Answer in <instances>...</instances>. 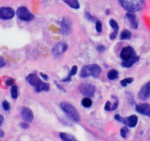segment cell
Segmentation results:
<instances>
[{
  "label": "cell",
  "instance_id": "cell-1",
  "mask_svg": "<svg viewBox=\"0 0 150 141\" xmlns=\"http://www.w3.org/2000/svg\"><path fill=\"white\" fill-rule=\"evenodd\" d=\"M120 57L123 60L122 66L125 68L132 67V65L137 63L139 60V57L136 55L135 50L131 47H125L121 51Z\"/></svg>",
  "mask_w": 150,
  "mask_h": 141
},
{
  "label": "cell",
  "instance_id": "cell-2",
  "mask_svg": "<svg viewBox=\"0 0 150 141\" xmlns=\"http://www.w3.org/2000/svg\"><path fill=\"white\" fill-rule=\"evenodd\" d=\"M27 81L32 86L35 87V91L38 92V93H40L41 91H49L50 90V85H49L48 83L43 82L35 74H29L27 77Z\"/></svg>",
  "mask_w": 150,
  "mask_h": 141
},
{
  "label": "cell",
  "instance_id": "cell-3",
  "mask_svg": "<svg viewBox=\"0 0 150 141\" xmlns=\"http://www.w3.org/2000/svg\"><path fill=\"white\" fill-rule=\"evenodd\" d=\"M121 5L128 12H138L144 5V0H119Z\"/></svg>",
  "mask_w": 150,
  "mask_h": 141
},
{
  "label": "cell",
  "instance_id": "cell-4",
  "mask_svg": "<svg viewBox=\"0 0 150 141\" xmlns=\"http://www.w3.org/2000/svg\"><path fill=\"white\" fill-rule=\"evenodd\" d=\"M60 107L63 110L65 113L68 116V117L70 118L74 121H80V116L79 114L77 109L74 107L73 105L69 104V102H62L60 103Z\"/></svg>",
  "mask_w": 150,
  "mask_h": 141
},
{
  "label": "cell",
  "instance_id": "cell-5",
  "mask_svg": "<svg viewBox=\"0 0 150 141\" xmlns=\"http://www.w3.org/2000/svg\"><path fill=\"white\" fill-rule=\"evenodd\" d=\"M102 72V68L96 64L88 65L82 68L80 72V77L83 78L88 77V76H93V77L96 78L100 75Z\"/></svg>",
  "mask_w": 150,
  "mask_h": 141
},
{
  "label": "cell",
  "instance_id": "cell-6",
  "mask_svg": "<svg viewBox=\"0 0 150 141\" xmlns=\"http://www.w3.org/2000/svg\"><path fill=\"white\" fill-rule=\"evenodd\" d=\"M115 119L122 122V123H125V125H127V126L130 128H133L136 126L138 121V117L135 116V115H132V116H130L127 118H122L119 115H116L115 116Z\"/></svg>",
  "mask_w": 150,
  "mask_h": 141
},
{
  "label": "cell",
  "instance_id": "cell-7",
  "mask_svg": "<svg viewBox=\"0 0 150 141\" xmlns=\"http://www.w3.org/2000/svg\"><path fill=\"white\" fill-rule=\"evenodd\" d=\"M16 15L20 20L24 21H31L34 18V16L26 7H20L16 11Z\"/></svg>",
  "mask_w": 150,
  "mask_h": 141
},
{
  "label": "cell",
  "instance_id": "cell-8",
  "mask_svg": "<svg viewBox=\"0 0 150 141\" xmlns=\"http://www.w3.org/2000/svg\"><path fill=\"white\" fill-rule=\"evenodd\" d=\"M79 90L81 92V93L84 96H88V97H92L94 96L95 90V86L91 84H88V83H84V84L80 85L79 87Z\"/></svg>",
  "mask_w": 150,
  "mask_h": 141
},
{
  "label": "cell",
  "instance_id": "cell-9",
  "mask_svg": "<svg viewBox=\"0 0 150 141\" xmlns=\"http://www.w3.org/2000/svg\"><path fill=\"white\" fill-rule=\"evenodd\" d=\"M15 15V11L11 8L2 7L0 8V18L4 20L11 19Z\"/></svg>",
  "mask_w": 150,
  "mask_h": 141
},
{
  "label": "cell",
  "instance_id": "cell-10",
  "mask_svg": "<svg viewBox=\"0 0 150 141\" xmlns=\"http://www.w3.org/2000/svg\"><path fill=\"white\" fill-rule=\"evenodd\" d=\"M68 49V45L65 42H60L58 44H56L52 49V53L54 56L57 57V56L61 55L62 54L65 52L66 50Z\"/></svg>",
  "mask_w": 150,
  "mask_h": 141
},
{
  "label": "cell",
  "instance_id": "cell-11",
  "mask_svg": "<svg viewBox=\"0 0 150 141\" xmlns=\"http://www.w3.org/2000/svg\"><path fill=\"white\" fill-rule=\"evenodd\" d=\"M60 26H61L62 34L65 35L70 34L71 32V22L69 18H63L60 22Z\"/></svg>",
  "mask_w": 150,
  "mask_h": 141
},
{
  "label": "cell",
  "instance_id": "cell-12",
  "mask_svg": "<svg viewBox=\"0 0 150 141\" xmlns=\"http://www.w3.org/2000/svg\"><path fill=\"white\" fill-rule=\"evenodd\" d=\"M150 97V82L144 85L138 93V98L141 100H146Z\"/></svg>",
  "mask_w": 150,
  "mask_h": 141
},
{
  "label": "cell",
  "instance_id": "cell-13",
  "mask_svg": "<svg viewBox=\"0 0 150 141\" xmlns=\"http://www.w3.org/2000/svg\"><path fill=\"white\" fill-rule=\"evenodd\" d=\"M136 111L140 114L150 117V104H139L136 105Z\"/></svg>",
  "mask_w": 150,
  "mask_h": 141
},
{
  "label": "cell",
  "instance_id": "cell-14",
  "mask_svg": "<svg viewBox=\"0 0 150 141\" xmlns=\"http://www.w3.org/2000/svg\"><path fill=\"white\" fill-rule=\"evenodd\" d=\"M21 116L25 121L30 123L33 120V113L30 108L23 107L21 110Z\"/></svg>",
  "mask_w": 150,
  "mask_h": 141
},
{
  "label": "cell",
  "instance_id": "cell-15",
  "mask_svg": "<svg viewBox=\"0 0 150 141\" xmlns=\"http://www.w3.org/2000/svg\"><path fill=\"white\" fill-rule=\"evenodd\" d=\"M110 25L111 27H112L113 30H114L113 32H112V34L110 35V38L111 40H114L115 38H116V35H117L118 32H119V24H118V23L116 22L115 20L110 19Z\"/></svg>",
  "mask_w": 150,
  "mask_h": 141
},
{
  "label": "cell",
  "instance_id": "cell-16",
  "mask_svg": "<svg viewBox=\"0 0 150 141\" xmlns=\"http://www.w3.org/2000/svg\"><path fill=\"white\" fill-rule=\"evenodd\" d=\"M112 97L114 98V103L111 104L108 101L105 104V110H107V111H112V110H115L116 109H117L118 105H119V101H118V99L116 96H112Z\"/></svg>",
  "mask_w": 150,
  "mask_h": 141
},
{
  "label": "cell",
  "instance_id": "cell-17",
  "mask_svg": "<svg viewBox=\"0 0 150 141\" xmlns=\"http://www.w3.org/2000/svg\"><path fill=\"white\" fill-rule=\"evenodd\" d=\"M126 18L127 21H129V24H130L131 27L133 29L138 28V22H137L136 17L134 15L133 13H127L126 14Z\"/></svg>",
  "mask_w": 150,
  "mask_h": 141
},
{
  "label": "cell",
  "instance_id": "cell-18",
  "mask_svg": "<svg viewBox=\"0 0 150 141\" xmlns=\"http://www.w3.org/2000/svg\"><path fill=\"white\" fill-rule=\"evenodd\" d=\"M69 6L74 9H78L80 8V3L77 0H63Z\"/></svg>",
  "mask_w": 150,
  "mask_h": 141
},
{
  "label": "cell",
  "instance_id": "cell-19",
  "mask_svg": "<svg viewBox=\"0 0 150 141\" xmlns=\"http://www.w3.org/2000/svg\"><path fill=\"white\" fill-rule=\"evenodd\" d=\"M108 77L109 80H114L119 77V72L115 69L110 70L109 72L108 73Z\"/></svg>",
  "mask_w": 150,
  "mask_h": 141
},
{
  "label": "cell",
  "instance_id": "cell-20",
  "mask_svg": "<svg viewBox=\"0 0 150 141\" xmlns=\"http://www.w3.org/2000/svg\"><path fill=\"white\" fill-rule=\"evenodd\" d=\"M77 66H74L73 67L71 68V70L70 73L68 75V77H66V79L63 80V82H69L71 80V76L75 75V74H77Z\"/></svg>",
  "mask_w": 150,
  "mask_h": 141
},
{
  "label": "cell",
  "instance_id": "cell-21",
  "mask_svg": "<svg viewBox=\"0 0 150 141\" xmlns=\"http://www.w3.org/2000/svg\"><path fill=\"white\" fill-rule=\"evenodd\" d=\"M60 137L62 140H63L64 141H74L76 140L74 137L72 135H68L66 133H60Z\"/></svg>",
  "mask_w": 150,
  "mask_h": 141
},
{
  "label": "cell",
  "instance_id": "cell-22",
  "mask_svg": "<svg viewBox=\"0 0 150 141\" xmlns=\"http://www.w3.org/2000/svg\"><path fill=\"white\" fill-rule=\"evenodd\" d=\"M131 38V32L129 30H124L121 34L120 39L121 40H127Z\"/></svg>",
  "mask_w": 150,
  "mask_h": 141
},
{
  "label": "cell",
  "instance_id": "cell-23",
  "mask_svg": "<svg viewBox=\"0 0 150 141\" xmlns=\"http://www.w3.org/2000/svg\"><path fill=\"white\" fill-rule=\"evenodd\" d=\"M82 104H83V106L84 107H90L92 105V101L91 100V99L86 97L83 99V101H82Z\"/></svg>",
  "mask_w": 150,
  "mask_h": 141
},
{
  "label": "cell",
  "instance_id": "cell-24",
  "mask_svg": "<svg viewBox=\"0 0 150 141\" xmlns=\"http://www.w3.org/2000/svg\"><path fill=\"white\" fill-rule=\"evenodd\" d=\"M11 96H12L13 99H17L18 97V87L17 86L13 85L11 88Z\"/></svg>",
  "mask_w": 150,
  "mask_h": 141
},
{
  "label": "cell",
  "instance_id": "cell-25",
  "mask_svg": "<svg viewBox=\"0 0 150 141\" xmlns=\"http://www.w3.org/2000/svg\"><path fill=\"white\" fill-rule=\"evenodd\" d=\"M132 82H133V79L132 78H126L121 81V85H122V86H123V87H126L127 85L130 84Z\"/></svg>",
  "mask_w": 150,
  "mask_h": 141
},
{
  "label": "cell",
  "instance_id": "cell-26",
  "mask_svg": "<svg viewBox=\"0 0 150 141\" xmlns=\"http://www.w3.org/2000/svg\"><path fill=\"white\" fill-rule=\"evenodd\" d=\"M127 132H128V129H127L126 127L122 128V129H121V131H120L121 136H122L123 138H126Z\"/></svg>",
  "mask_w": 150,
  "mask_h": 141
},
{
  "label": "cell",
  "instance_id": "cell-27",
  "mask_svg": "<svg viewBox=\"0 0 150 141\" xmlns=\"http://www.w3.org/2000/svg\"><path fill=\"white\" fill-rule=\"evenodd\" d=\"M96 29L98 32H101L102 30V24L100 21H96Z\"/></svg>",
  "mask_w": 150,
  "mask_h": 141
},
{
  "label": "cell",
  "instance_id": "cell-28",
  "mask_svg": "<svg viewBox=\"0 0 150 141\" xmlns=\"http://www.w3.org/2000/svg\"><path fill=\"white\" fill-rule=\"evenodd\" d=\"M2 107H3L4 110H6V111H8L10 110L11 106H10V104L8 101H4L3 103H2Z\"/></svg>",
  "mask_w": 150,
  "mask_h": 141
},
{
  "label": "cell",
  "instance_id": "cell-29",
  "mask_svg": "<svg viewBox=\"0 0 150 141\" xmlns=\"http://www.w3.org/2000/svg\"><path fill=\"white\" fill-rule=\"evenodd\" d=\"M14 82H15V81H14L13 79H12V78H9V79H8V80L6 81V84L8 85V86H12V85H13Z\"/></svg>",
  "mask_w": 150,
  "mask_h": 141
},
{
  "label": "cell",
  "instance_id": "cell-30",
  "mask_svg": "<svg viewBox=\"0 0 150 141\" xmlns=\"http://www.w3.org/2000/svg\"><path fill=\"white\" fill-rule=\"evenodd\" d=\"M20 126H21L22 129H27L30 127V125H29L27 123H20Z\"/></svg>",
  "mask_w": 150,
  "mask_h": 141
},
{
  "label": "cell",
  "instance_id": "cell-31",
  "mask_svg": "<svg viewBox=\"0 0 150 141\" xmlns=\"http://www.w3.org/2000/svg\"><path fill=\"white\" fill-rule=\"evenodd\" d=\"M96 49H97V51H99V52H100V53L103 52V51H105V47H104V46H102V45L98 46L97 48H96Z\"/></svg>",
  "mask_w": 150,
  "mask_h": 141
},
{
  "label": "cell",
  "instance_id": "cell-32",
  "mask_svg": "<svg viewBox=\"0 0 150 141\" xmlns=\"http://www.w3.org/2000/svg\"><path fill=\"white\" fill-rule=\"evenodd\" d=\"M86 18H87L88 20H90V21H93V20H94L93 17L91 16V14L89 13L88 12H86Z\"/></svg>",
  "mask_w": 150,
  "mask_h": 141
},
{
  "label": "cell",
  "instance_id": "cell-33",
  "mask_svg": "<svg viewBox=\"0 0 150 141\" xmlns=\"http://www.w3.org/2000/svg\"><path fill=\"white\" fill-rule=\"evenodd\" d=\"M5 65V60H4L3 57H0V68L3 67Z\"/></svg>",
  "mask_w": 150,
  "mask_h": 141
},
{
  "label": "cell",
  "instance_id": "cell-34",
  "mask_svg": "<svg viewBox=\"0 0 150 141\" xmlns=\"http://www.w3.org/2000/svg\"><path fill=\"white\" fill-rule=\"evenodd\" d=\"M41 74V76L43 77V78L44 79V80H48V79H49L48 76H47V74H43V73H41V74Z\"/></svg>",
  "mask_w": 150,
  "mask_h": 141
},
{
  "label": "cell",
  "instance_id": "cell-35",
  "mask_svg": "<svg viewBox=\"0 0 150 141\" xmlns=\"http://www.w3.org/2000/svg\"><path fill=\"white\" fill-rule=\"evenodd\" d=\"M3 121H4L3 116L0 115V126H2V123H3Z\"/></svg>",
  "mask_w": 150,
  "mask_h": 141
}]
</instances>
